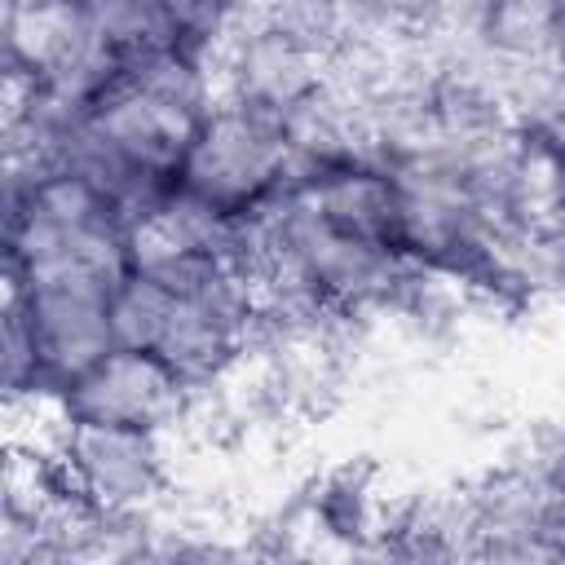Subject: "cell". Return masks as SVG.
I'll return each mask as SVG.
<instances>
[{
	"label": "cell",
	"instance_id": "3957f363",
	"mask_svg": "<svg viewBox=\"0 0 565 565\" xmlns=\"http://www.w3.org/2000/svg\"><path fill=\"white\" fill-rule=\"evenodd\" d=\"M185 380L150 349H124L115 344L102 353L88 371H79L62 388V406L71 419H97V424H132V428H163L181 415Z\"/></svg>",
	"mask_w": 565,
	"mask_h": 565
},
{
	"label": "cell",
	"instance_id": "6da1fadb",
	"mask_svg": "<svg viewBox=\"0 0 565 565\" xmlns=\"http://www.w3.org/2000/svg\"><path fill=\"white\" fill-rule=\"evenodd\" d=\"M287 172H291V141L282 110L247 97H225L199 119L177 163V185L243 216L256 199L278 190Z\"/></svg>",
	"mask_w": 565,
	"mask_h": 565
},
{
	"label": "cell",
	"instance_id": "7a4b0ae2",
	"mask_svg": "<svg viewBox=\"0 0 565 565\" xmlns=\"http://www.w3.org/2000/svg\"><path fill=\"white\" fill-rule=\"evenodd\" d=\"M75 499L106 516H124L159 494L163 463L154 428L132 424H97V419H62L57 437V472Z\"/></svg>",
	"mask_w": 565,
	"mask_h": 565
}]
</instances>
